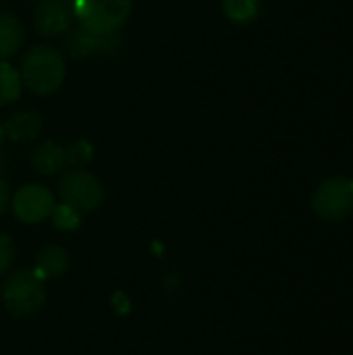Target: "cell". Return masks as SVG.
Segmentation results:
<instances>
[{
	"mask_svg": "<svg viewBox=\"0 0 353 355\" xmlns=\"http://www.w3.org/2000/svg\"><path fill=\"white\" fill-rule=\"evenodd\" d=\"M21 81L33 94L46 96L60 87L64 79L62 54L50 46H35L25 52L21 60Z\"/></svg>",
	"mask_w": 353,
	"mask_h": 355,
	"instance_id": "cell-1",
	"label": "cell"
},
{
	"mask_svg": "<svg viewBox=\"0 0 353 355\" xmlns=\"http://www.w3.org/2000/svg\"><path fill=\"white\" fill-rule=\"evenodd\" d=\"M133 0H77L75 21L85 31L108 35L117 33L131 15Z\"/></svg>",
	"mask_w": 353,
	"mask_h": 355,
	"instance_id": "cell-2",
	"label": "cell"
},
{
	"mask_svg": "<svg viewBox=\"0 0 353 355\" xmlns=\"http://www.w3.org/2000/svg\"><path fill=\"white\" fill-rule=\"evenodd\" d=\"M2 302L6 310L15 316H29L37 312L46 302L44 279L29 270H19L10 275L2 287Z\"/></svg>",
	"mask_w": 353,
	"mask_h": 355,
	"instance_id": "cell-3",
	"label": "cell"
},
{
	"mask_svg": "<svg viewBox=\"0 0 353 355\" xmlns=\"http://www.w3.org/2000/svg\"><path fill=\"white\" fill-rule=\"evenodd\" d=\"M58 193L62 204H69L79 212H92L104 200L102 183L98 181V177H94L83 168L67 171L58 183Z\"/></svg>",
	"mask_w": 353,
	"mask_h": 355,
	"instance_id": "cell-4",
	"label": "cell"
},
{
	"mask_svg": "<svg viewBox=\"0 0 353 355\" xmlns=\"http://www.w3.org/2000/svg\"><path fill=\"white\" fill-rule=\"evenodd\" d=\"M314 212L329 223L345 220L353 212V181L345 177H333L320 183L312 198Z\"/></svg>",
	"mask_w": 353,
	"mask_h": 355,
	"instance_id": "cell-5",
	"label": "cell"
},
{
	"mask_svg": "<svg viewBox=\"0 0 353 355\" xmlns=\"http://www.w3.org/2000/svg\"><path fill=\"white\" fill-rule=\"evenodd\" d=\"M75 2L77 0H40L33 10V27L37 35L50 37L67 33L75 21Z\"/></svg>",
	"mask_w": 353,
	"mask_h": 355,
	"instance_id": "cell-6",
	"label": "cell"
},
{
	"mask_svg": "<svg viewBox=\"0 0 353 355\" xmlns=\"http://www.w3.org/2000/svg\"><path fill=\"white\" fill-rule=\"evenodd\" d=\"M54 210V196L44 185H25L12 198V212L19 220L35 225L46 220Z\"/></svg>",
	"mask_w": 353,
	"mask_h": 355,
	"instance_id": "cell-7",
	"label": "cell"
},
{
	"mask_svg": "<svg viewBox=\"0 0 353 355\" xmlns=\"http://www.w3.org/2000/svg\"><path fill=\"white\" fill-rule=\"evenodd\" d=\"M119 44H121V40L117 37V33L98 35V33L85 31L83 27L69 29V37H67V50L75 58L94 56V54H108V52L117 50Z\"/></svg>",
	"mask_w": 353,
	"mask_h": 355,
	"instance_id": "cell-8",
	"label": "cell"
},
{
	"mask_svg": "<svg viewBox=\"0 0 353 355\" xmlns=\"http://www.w3.org/2000/svg\"><path fill=\"white\" fill-rule=\"evenodd\" d=\"M31 164L37 173L42 175H54L60 173L67 166V152L62 146L54 141H44L40 144L33 154H31Z\"/></svg>",
	"mask_w": 353,
	"mask_h": 355,
	"instance_id": "cell-9",
	"label": "cell"
},
{
	"mask_svg": "<svg viewBox=\"0 0 353 355\" xmlns=\"http://www.w3.org/2000/svg\"><path fill=\"white\" fill-rule=\"evenodd\" d=\"M42 131V121L35 112L23 110V112H15L10 119H6L4 123V135L12 141H27L37 137Z\"/></svg>",
	"mask_w": 353,
	"mask_h": 355,
	"instance_id": "cell-10",
	"label": "cell"
},
{
	"mask_svg": "<svg viewBox=\"0 0 353 355\" xmlns=\"http://www.w3.org/2000/svg\"><path fill=\"white\" fill-rule=\"evenodd\" d=\"M69 268V256L62 248L58 245H48L37 254L35 260V275L40 279H54L64 275V270Z\"/></svg>",
	"mask_w": 353,
	"mask_h": 355,
	"instance_id": "cell-11",
	"label": "cell"
},
{
	"mask_svg": "<svg viewBox=\"0 0 353 355\" xmlns=\"http://www.w3.org/2000/svg\"><path fill=\"white\" fill-rule=\"evenodd\" d=\"M23 44V25L10 12H0V60L10 58Z\"/></svg>",
	"mask_w": 353,
	"mask_h": 355,
	"instance_id": "cell-12",
	"label": "cell"
},
{
	"mask_svg": "<svg viewBox=\"0 0 353 355\" xmlns=\"http://www.w3.org/2000/svg\"><path fill=\"white\" fill-rule=\"evenodd\" d=\"M223 12L237 25L252 23L260 15V0H221Z\"/></svg>",
	"mask_w": 353,
	"mask_h": 355,
	"instance_id": "cell-13",
	"label": "cell"
},
{
	"mask_svg": "<svg viewBox=\"0 0 353 355\" xmlns=\"http://www.w3.org/2000/svg\"><path fill=\"white\" fill-rule=\"evenodd\" d=\"M21 85L23 81H21L19 71L2 60L0 62V106L15 102L21 94Z\"/></svg>",
	"mask_w": 353,
	"mask_h": 355,
	"instance_id": "cell-14",
	"label": "cell"
},
{
	"mask_svg": "<svg viewBox=\"0 0 353 355\" xmlns=\"http://www.w3.org/2000/svg\"><path fill=\"white\" fill-rule=\"evenodd\" d=\"M50 216H52L54 227H56V229H60V231H73V229H77V227H79V220H81L79 210L71 208L69 204L54 206V210H52V214H50Z\"/></svg>",
	"mask_w": 353,
	"mask_h": 355,
	"instance_id": "cell-15",
	"label": "cell"
},
{
	"mask_svg": "<svg viewBox=\"0 0 353 355\" xmlns=\"http://www.w3.org/2000/svg\"><path fill=\"white\" fill-rule=\"evenodd\" d=\"M64 152H67V164H71V166H85L94 156L92 144L83 141V139L71 144L69 148H64Z\"/></svg>",
	"mask_w": 353,
	"mask_h": 355,
	"instance_id": "cell-16",
	"label": "cell"
},
{
	"mask_svg": "<svg viewBox=\"0 0 353 355\" xmlns=\"http://www.w3.org/2000/svg\"><path fill=\"white\" fill-rule=\"evenodd\" d=\"M15 260V245L6 235H0V275L10 268Z\"/></svg>",
	"mask_w": 353,
	"mask_h": 355,
	"instance_id": "cell-17",
	"label": "cell"
},
{
	"mask_svg": "<svg viewBox=\"0 0 353 355\" xmlns=\"http://www.w3.org/2000/svg\"><path fill=\"white\" fill-rule=\"evenodd\" d=\"M8 202H10V196H8V185L0 179V214L8 208Z\"/></svg>",
	"mask_w": 353,
	"mask_h": 355,
	"instance_id": "cell-18",
	"label": "cell"
},
{
	"mask_svg": "<svg viewBox=\"0 0 353 355\" xmlns=\"http://www.w3.org/2000/svg\"><path fill=\"white\" fill-rule=\"evenodd\" d=\"M2 137H4V125L0 123V141H2Z\"/></svg>",
	"mask_w": 353,
	"mask_h": 355,
	"instance_id": "cell-19",
	"label": "cell"
},
{
	"mask_svg": "<svg viewBox=\"0 0 353 355\" xmlns=\"http://www.w3.org/2000/svg\"><path fill=\"white\" fill-rule=\"evenodd\" d=\"M0 166H2V158H0Z\"/></svg>",
	"mask_w": 353,
	"mask_h": 355,
	"instance_id": "cell-20",
	"label": "cell"
}]
</instances>
